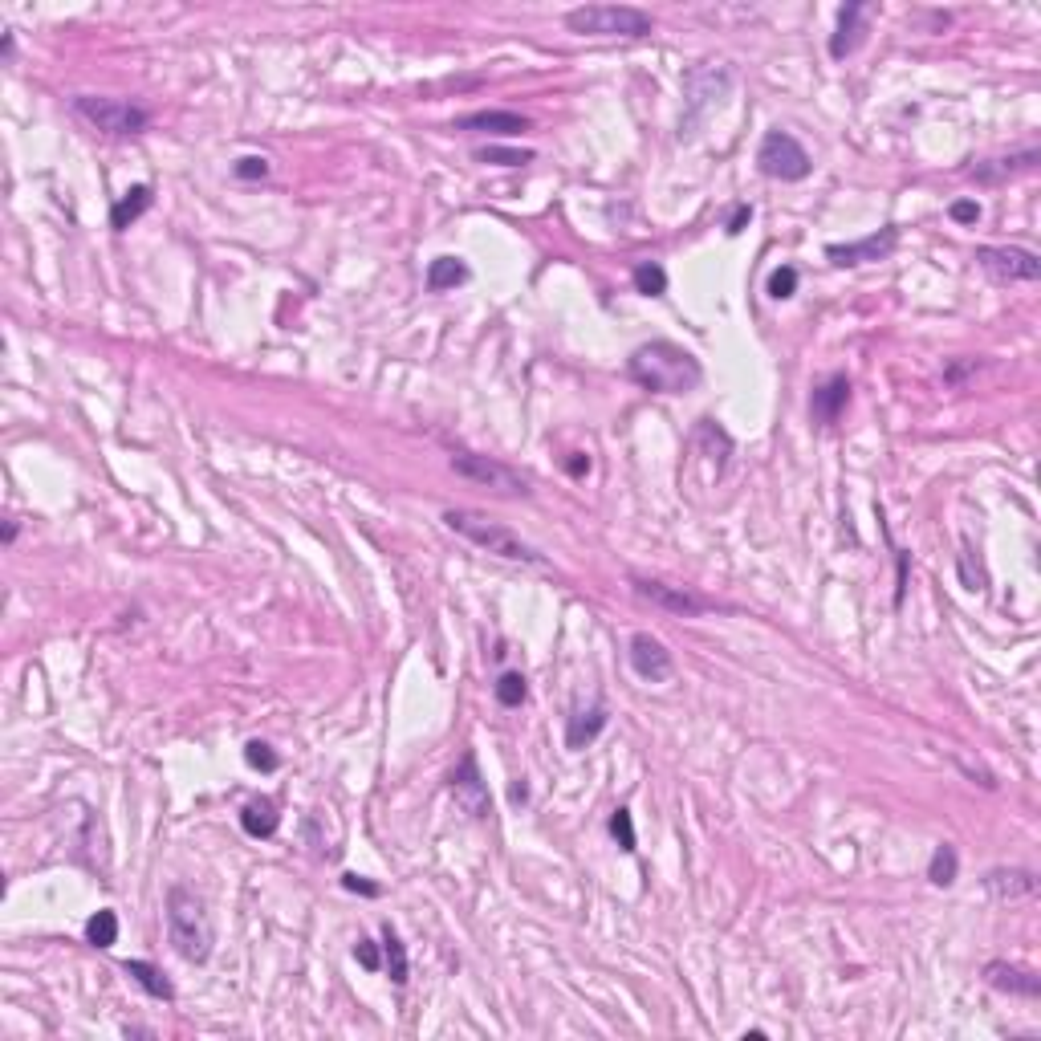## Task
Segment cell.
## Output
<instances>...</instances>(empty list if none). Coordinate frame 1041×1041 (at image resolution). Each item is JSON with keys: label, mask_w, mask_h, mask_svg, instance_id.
Wrapping results in <instances>:
<instances>
[{"label": "cell", "mask_w": 1041, "mask_h": 1041, "mask_svg": "<svg viewBox=\"0 0 1041 1041\" xmlns=\"http://www.w3.org/2000/svg\"><path fill=\"white\" fill-rule=\"evenodd\" d=\"M606 720H610V716H606V704H594V708H586V712H574V716L566 720V749H574V753L586 749V745L598 737V732L606 728Z\"/></svg>", "instance_id": "obj_17"}, {"label": "cell", "mask_w": 1041, "mask_h": 1041, "mask_svg": "<svg viewBox=\"0 0 1041 1041\" xmlns=\"http://www.w3.org/2000/svg\"><path fill=\"white\" fill-rule=\"evenodd\" d=\"M610 834H615L619 850H627V854H635V850H639V838H635V818H631V810H627V806H619L615 814H610Z\"/></svg>", "instance_id": "obj_29"}, {"label": "cell", "mask_w": 1041, "mask_h": 1041, "mask_svg": "<svg viewBox=\"0 0 1041 1041\" xmlns=\"http://www.w3.org/2000/svg\"><path fill=\"white\" fill-rule=\"evenodd\" d=\"M17 529H21V525H17V521H9V525H5V541H9V545H13V541H17Z\"/></svg>", "instance_id": "obj_42"}, {"label": "cell", "mask_w": 1041, "mask_h": 1041, "mask_svg": "<svg viewBox=\"0 0 1041 1041\" xmlns=\"http://www.w3.org/2000/svg\"><path fill=\"white\" fill-rule=\"evenodd\" d=\"M74 114L86 118L90 127L106 131V135H143L151 114L135 102H122V98H102V94H78L74 98Z\"/></svg>", "instance_id": "obj_5"}, {"label": "cell", "mask_w": 1041, "mask_h": 1041, "mask_svg": "<svg viewBox=\"0 0 1041 1041\" xmlns=\"http://www.w3.org/2000/svg\"><path fill=\"white\" fill-rule=\"evenodd\" d=\"M976 265H981L993 281L1009 285V281H1037L1041 277V257L1029 249H1005V244H981L976 249Z\"/></svg>", "instance_id": "obj_8"}, {"label": "cell", "mask_w": 1041, "mask_h": 1041, "mask_svg": "<svg viewBox=\"0 0 1041 1041\" xmlns=\"http://www.w3.org/2000/svg\"><path fill=\"white\" fill-rule=\"evenodd\" d=\"M354 960H358L366 972H379V964H383V960H379V948H375L371 940H358V944H354Z\"/></svg>", "instance_id": "obj_34"}, {"label": "cell", "mask_w": 1041, "mask_h": 1041, "mask_svg": "<svg viewBox=\"0 0 1041 1041\" xmlns=\"http://www.w3.org/2000/svg\"><path fill=\"white\" fill-rule=\"evenodd\" d=\"M529 159H533V151H501V147H484L480 151V163H501V167H521Z\"/></svg>", "instance_id": "obj_33"}, {"label": "cell", "mask_w": 1041, "mask_h": 1041, "mask_svg": "<svg viewBox=\"0 0 1041 1041\" xmlns=\"http://www.w3.org/2000/svg\"><path fill=\"white\" fill-rule=\"evenodd\" d=\"M13 49H17V37H13V29H9V33H5V41H0V57L9 61V57H13Z\"/></svg>", "instance_id": "obj_39"}, {"label": "cell", "mask_w": 1041, "mask_h": 1041, "mask_svg": "<svg viewBox=\"0 0 1041 1041\" xmlns=\"http://www.w3.org/2000/svg\"><path fill=\"white\" fill-rule=\"evenodd\" d=\"M985 887L997 899H1025V895H1037V875L1033 871H993L985 879Z\"/></svg>", "instance_id": "obj_21"}, {"label": "cell", "mask_w": 1041, "mask_h": 1041, "mask_svg": "<svg viewBox=\"0 0 1041 1041\" xmlns=\"http://www.w3.org/2000/svg\"><path fill=\"white\" fill-rule=\"evenodd\" d=\"M899 244V228H879L863 240H850V244H826V261L838 265V269H854V265H871V261H887Z\"/></svg>", "instance_id": "obj_11"}, {"label": "cell", "mask_w": 1041, "mask_h": 1041, "mask_svg": "<svg viewBox=\"0 0 1041 1041\" xmlns=\"http://www.w3.org/2000/svg\"><path fill=\"white\" fill-rule=\"evenodd\" d=\"M383 956H387L391 981H395V985H407V948H403V940H399V932H395L391 924L383 928Z\"/></svg>", "instance_id": "obj_26"}, {"label": "cell", "mask_w": 1041, "mask_h": 1041, "mask_svg": "<svg viewBox=\"0 0 1041 1041\" xmlns=\"http://www.w3.org/2000/svg\"><path fill=\"white\" fill-rule=\"evenodd\" d=\"M976 366H981V362H976V358H968V362H964V366H952V371H948V375H944V383H952V387H956V383H960V379H964V375H968V371H976Z\"/></svg>", "instance_id": "obj_38"}, {"label": "cell", "mask_w": 1041, "mask_h": 1041, "mask_svg": "<svg viewBox=\"0 0 1041 1041\" xmlns=\"http://www.w3.org/2000/svg\"><path fill=\"white\" fill-rule=\"evenodd\" d=\"M749 220H753V208H749V204H737V208H732V216H728V236H741V232L749 228Z\"/></svg>", "instance_id": "obj_36"}, {"label": "cell", "mask_w": 1041, "mask_h": 1041, "mask_svg": "<svg viewBox=\"0 0 1041 1041\" xmlns=\"http://www.w3.org/2000/svg\"><path fill=\"white\" fill-rule=\"evenodd\" d=\"M86 944L90 948H114L118 944V915L114 911H94L86 920Z\"/></svg>", "instance_id": "obj_25"}, {"label": "cell", "mask_w": 1041, "mask_h": 1041, "mask_svg": "<svg viewBox=\"0 0 1041 1041\" xmlns=\"http://www.w3.org/2000/svg\"><path fill=\"white\" fill-rule=\"evenodd\" d=\"M952 220L956 224H976V220H981V204H976V200H956L952 204Z\"/></svg>", "instance_id": "obj_35"}, {"label": "cell", "mask_w": 1041, "mask_h": 1041, "mask_svg": "<svg viewBox=\"0 0 1041 1041\" xmlns=\"http://www.w3.org/2000/svg\"><path fill=\"white\" fill-rule=\"evenodd\" d=\"M456 131H472V135H525L529 131V118L517 114V110H476V114H464L456 118Z\"/></svg>", "instance_id": "obj_14"}, {"label": "cell", "mask_w": 1041, "mask_h": 1041, "mask_svg": "<svg viewBox=\"0 0 1041 1041\" xmlns=\"http://www.w3.org/2000/svg\"><path fill=\"white\" fill-rule=\"evenodd\" d=\"M956 875H960V854H956V846H952V842H940V846L932 850L928 879H932V887H952V883H956Z\"/></svg>", "instance_id": "obj_24"}, {"label": "cell", "mask_w": 1041, "mask_h": 1041, "mask_svg": "<svg viewBox=\"0 0 1041 1041\" xmlns=\"http://www.w3.org/2000/svg\"><path fill=\"white\" fill-rule=\"evenodd\" d=\"M452 468H456V476H464V480H472V484L493 488L497 497H529L525 476H517L509 464H501V460H493V456H480V452H452Z\"/></svg>", "instance_id": "obj_7"}, {"label": "cell", "mask_w": 1041, "mask_h": 1041, "mask_svg": "<svg viewBox=\"0 0 1041 1041\" xmlns=\"http://www.w3.org/2000/svg\"><path fill=\"white\" fill-rule=\"evenodd\" d=\"M627 375L643 391H655V395H692L704 383V366L692 350L667 342V338H655V342H643L627 358Z\"/></svg>", "instance_id": "obj_1"}, {"label": "cell", "mask_w": 1041, "mask_h": 1041, "mask_svg": "<svg viewBox=\"0 0 1041 1041\" xmlns=\"http://www.w3.org/2000/svg\"><path fill=\"white\" fill-rule=\"evenodd\" d=\"M1037 159H1041V155H1037L1033 147H1029V151H1021V155H1009V159H989V163H981V167H972V179H981V183H997V179H1005V175L1029 171Z\"/></svg>", "instance_id": "obj_22"}, {"label": "cell", "mask_w": 1041, "mask_h": 1041, "mask_svg": "<svg viewBox=\"0 0 1041 1041\" xmlns=\"http://www.w3.org/2000/svg\"><path fill=\"white\" fill-rule=\"evenodd\" d=\"M444 525H448L452 533L468 537L472 545H480L484 554H493V558L525 562V566H545V558L537 554V549H533L529 541H521L513 529H505V525H497V521H488V517L476 513V509H448V513H444Z\"/></svg>", "instance_id": "obj_3"}, {"label": "cell", "mask_w": 1041, "mask_h": 1041, "mask_svg": "<svg viewBox=\"0 0 1041 1041\" xmlns=\"http://www.w3.org/2000/svg\"><path fill=\"white\" fill-rule=\"evenodd\" d=\"M232 175L236 179H265L269 175V159L265 155H244L232 163Z\"/></svg>", "instance_id": "obj_32"}, {"label": "cell", "mask_w": 1041, "mask_h": 1041, "mask_svg": "<svg viewBox=\"0 0 1041 1041\" xmlns=\"http://www.w3.org/2000/svg\"><path fill=\"white\" fill-rule=\"evenodd\" d=\"M765 293H769L773 301H789L793 293H798V269H793V265H781V269H773V273H769V281H765Z\"/></svg>", "instance_id": "obj_30"}, {"label": "cell", "mask_w": 1041, "mask_h": 1041, "mask_svg": "<svg viewBox=\"0 0 1041 1041\" xmlns=\"http://www.w3.org/2000/svg\"><path fill=\"white\" fill-rule=\"evenodd\" d=\"M631 586H635V594L643 598V602H651V606H659V610H671V615H684V619H696V615H704V610H716L720 602H712V598H700V594H692V590H684V586H667V582H655V578H631Z\"/></svg>", "instance_id": "obj_10"}, {"label": "cell", "mask_w": 1041, "mask_h": 1041, "mask_svg": "<svg viewBox=\"0 0 1041 1041\" xmlns=\"http://www.w3.org/2000/svg\"><path fill=\"white\" fill-rule=\"evenodd\" d=\"M448 793L456 798V806H460L468 818H476V822H484L488 814H493V798H488V785H484V777H480L476 753H464V757H460V765H456L452 777H448Z\"/></svg>", "instance_id": "obj_9"}, {"label": "cell", "mask_w": 1041, "mask_h": 1041, "mask_svg": "<svg viewBox=\"0 0 1041 1041\" xmlns=\"http://www.w3.org/2000/svg\"><path fill=\"white\" fill-rule=\"evenodd\" d=\"M240 826L249 838H273L277 826H281V814H277V802L273 798H257L240 810Z\"/></svg>", "instance_id": "obj_19"}, {"label": "cell", "mask_w": 1041, "mask_h": 1041, "mask_svg": "<svg viewBox=\"0 0 1041 1041\" xmlns=\"http://www.w3.org/2000/svg\"><path fill=\"white\" fill-rule=\"evenodd\" d=\"M566 29L582 37H647L655 21L631 5H582L566 13Z\"/></svg>", "instance_id": "obj_4"}, {"label": "cell", "mask_w": 1041, "mask_h": 1041, "mask_svg": "<svg viewBox=\"0 0 1041 1041\" xmlns=\"http://www.w3.org/2000/svg\"><path fill=\"white\" fill-rule=\"evenodd\" d=\"M509 798H513V802H517V806H521V802H525V798H529V789H525V785H513V793H509Z\"/></svg>", "instance_id": "obj_41"}, {"label": "cell", "mask_w": 1041, "mask_h": 1041, "mask_svg": "<svg viewBox=\"0 0 1041 1041\" xmlns=\"http://www.w3.org/2000/svg\"><path fill=\"white\" fill-rule=\"evenodd\" d=\"M163 920H167V940L171 948L188 960V964H204L216 948V928L212 915L204 907V899L188 887H171L167 903H163Z\"/></svg>", "instance_id": "obj_2"}, {"label": "cell", "mask_w": 1041, "mask_h": 1041, "mask_svg": "<svg viewBox=\"0 0 1041 1041\" xmlns=\"http://www.w3.org/2000/svg\"><path fill=\"white\" fill-rule=\"evenodd\" d=\"M342 887L346 891H354V895H379V883H371V879H362V875H342Z\"/></svg>", "instance_id": "obj_37"}, {"label": "cell", "mask_w": 1041, "mask_h": 1041, "mask_svg": "<svg viewBox=\"0 0 1041 1041\" xmlns=\"http://www.w3.org/2000/svg\"><path fill=\"white\" fill-rule=\"evenodd\" d=\"M846 403H850V379H846V375H830L826 383L814 387L810 415H814V423L830 427V423H838V415L846 411Z\"/></svg>", "instance_id": "obj_16"}, {"label": "cell", "mask_w": 1041, "mask_h": 1041, "mask_svg": "<svg viewBox=\"0 0 1041 1041\" xmlns=\"http://www.w3.org/2000/svg\"><path fill=\"white\" fill-rule=\"evenodd\" d=\"M586 468H590V460H586V456H578V460H570V476H582V472H586Z\"/></svg>", "instance_id": "obj_40"}, {"label": "cell", "mask_w": 1041, "mask_h": 1041, "mask_svg": "<svg viewBox=\"0 0 1041 1041\" xmlns=\"http://www.w3.org/2000/svg\"><path fill=\"white\" fill-rule=\"evenodd\" d=\"M122 972H127L139 989H147L155 1001H175V985L167 981V976H163L151 960H127V964H122Z\"/></svg>", "instance_id": "obj_20"}, {"label": "cell", "mask_w": 1041, "mask_h": 1041, "mask_svg": "<svg viewBox=\"0 0 1041 1041\" xmlns=\"http://www.w3.org/2000/svg\"><path fill=\"white\" fill-rule=\"evenodd\" d=\"M244 761H249L253 769H261V773H273V769L281 765V757H277L265 741H249V745H244Z\"/></svg>", "instance_id": "obj_31"}, {"label": "cell", "mask_w": 1041, "mask_h": 1041, "mask_svg": "<svg viewBox=\"0 0 1041 1041\" xmlns=\"http://www.w3.org/2000/svg\"><path fill=\"white\" fill-rule=\"evenodd\" d=\"M985 981L997 989V993H1009V997H1041V981L1029 972V968H1017V964H1005V960H989L985 964Z\"/></svg>", "instance_id": "obj_15"}, {"label": "cell", "mask_w": 1041, "mask_h": 1041, "mask_svg": "<svg viewBox=\"0 0 1041 1041\" xmlns=\"http://www.w3.org/2000/svg\"><path fill=\"white\" fill-rule=\"evenodd\" d=\"M631 281H635V289H639L643 297H663V293H667V273H663V265H655V261H639L635 273H631Z\"/></svg>", "instance_id": "obj_27"}, {"label": "cell", "mask_w": 1041, "mask_h": 1041, "mask_svg": "<svg viewBox=\"0 0 1041 1041\" xmlns=\"http://www.w3.org/2000/svg\"><path fill=\"white\" fill-rule=\"evenodd\" d=\"M627 659H631V667H635V676L647 680V684H663V680H671V667H676V663H671V651H667L655 635H647V631L631 635Z\"/></svg>", "instance_id": "obj_12"}, {"label": "cell", "mask_w": 1041, "mask_h": 1041, "mask_svg": "<svg viewBox=\"0 0 1041 1041\" xmlns=\"http://www.w3.org/2000/svg\"><path fill=\"white\" fill-rule=\"evenodd\" d=\"M468 281V265L460 257H436L427 265V289L432 293H444V289H456Z\"/></svg>", "instance_id": "obj_23"}, {"label": "cell", "mask_w": 1041, "mask_h": 1041, "mask_svg": "<svg viewBox=\"0 0 1041 1041\" xmlns=\"http://www.w3.org/2000/svg\"><path fill=\"white\" fill-rule=\"evenodd\" d=\"M757 167H761V175H769V179H781V183H798V179H806L810 171H814V159H810V151L793 139L789 131H769L765 139H761V147H757Z\"/></svg>", "instance_id": "obj_6"}, {"label": "cell", "mask_w": 1041, "mask_h": 1041, "mask_svg": "<svg viewBox=\"0 0 1041 1041\" xmlns=\"http://www.w3.org/2000/svg\"><path fill=\"white\" fill-rule=\"evenodd\" d=\"M525 692H529V688H525L521 671H505V676L493 684V696H497L501 708H521V704H525Z\"/></svg>", "instance_id": "obj_28"}, {"label": "cell", "mask_w": 1041, "mask_h": 1041, "mask_svg": "<svg viewBox=\"0 0 1041 1041\" xmlns=\"http://www.w3.org/2000/svg\"><path fill=\"white\" fill-rule=\"evenodd\" d=\"M151 204H155V192L147 188V183H135V188L110 208V228H114V232H127Z\"/></svg>", "instance_id": "obj_18"}, {"label": "cell", "mask_w": 1041, "mask_h": 1041, "mask_svg": "<svg viewBox=\"0 0 1041 1041\" xmlns=\"http://www.w3.org/2000/svg\"><path fill=\"white\" fill-rule=\"evenodd\" d=\"M871 17H875V5H863V0H854V5H846V9L838 13V29H834V37H830V57H834V61L850 57L854 49L863 45Z\"/></svg>", "instance_id": "obj_13"}]
</instances>
